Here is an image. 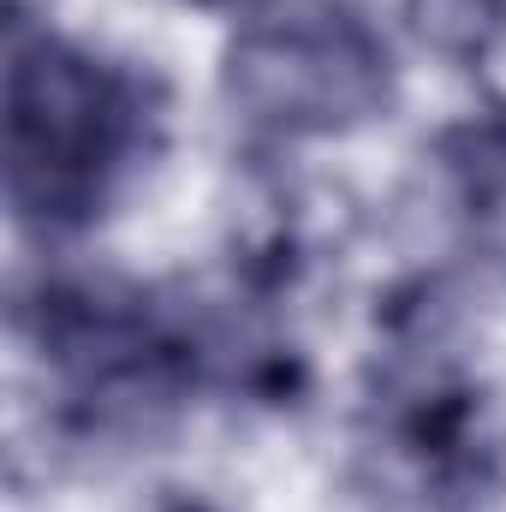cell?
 Wrapping results in <instances>:
<instances>
[{
  "label": "cell",
  "mask_w": 506,
  "mask_h": 512,
  "mask_svg": "<svg viewBox=\"0 0 506 512\" xmlns=\"http://www.w3.org/2000/svg\"><path fill=\"white\" fill-rule=\"evenodd\" d=\"M167 84L48 12L12 0L6 84H0V167L12 227L54 245L102 227L167 149Z\"/></svg>",
  "instance_id": "cell-1"
},
{
  "label": "cell",
  "mask_w": 506,
  "mask_h": 512,
  "mask_svg": "<svg viewBox=\"0 0 506 512\" xmlns=\"http://www.w3.org/2000/svg\"><path fill=\"white\" fill-rule=\"evenodd\" d=\"M18 334L54 423L78 441H137L167 429L233 358V340L203 298L126 274L36 280L18 304Z\"/></svg>",
  "instance_id": "cell-2"
},
{
  "label": "cell",
  "mask_w": 506,
  "mask_h": 512,
  "mask_svg": "<svg viewBox=\"0 0 506 512\" xmlns=\"http://www.w3.org/2000/svg\"><path fill=\"white\" fill-rule=\"evenodd\" d=\"M364 459L417 512H477L501 495V405L441 310H411L370 358Z\"/></svg>",
  "instance_id": "cell-3"
},
{
  "label": "cell",
  "mask_w": 506,
  "mask_h": 512,
  "mask_svg": "<svg viewBox=\"0 0 506 512\" xmlns=\"http://www.w3.org/2000/svg\"><path fill=\"white\" fill-rule=\"evenodd\" d=\"M221 90L256 137H346L387 114L393 48L352 0H245Z\"/></svg>",
  "instance_id": "cell-4"
},
{
  "label": "cell",
  "mask_w": 506,
  "mask_h": 512,
  "mask_svg": "<svg viewBox=\"0 0 506 512\" xmlns=\"http://www.w3.org/2000/svg\"><path fill=\"white\" fill-rule=\"evenodd\" d=\"M161 512H227V507H221V501H209V495H173Z\"/></svg>",
  "instance_id": "cell-5"
},
{
  "label": "cell",
  "mask_w": 506,
  "mask_h": 512,
  "mask_svg": "<svg viewBox=\"0 0 506 512\" xmlns=\"http://www.w3.org/2000/svg\"><path fill=\"white\" fill-rule=\"evenodd\" d=\"M191 6H245V0H191Z\"/></svg>",
  "instance_id": "cell-6"
}]
</instances>
